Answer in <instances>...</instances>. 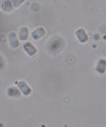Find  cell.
<instances>
[{
    "label": "cell",
    "instance_id": "cell-1",
    "mask_svg": "<svg viewBox=\"0 0 106 127\" xmlns=\"http://www.w3.org/2000/svg\"><path fill=\"white\" fill-rule=\"evenodd\" d=\"M15 83L17 85V87H19V90L22 92V93L25 96H28L32 92L31 88L29 86L28 84L25 81H15Z\"/></svg>",
    "mask_w": 106,
    "mask_h": 127
},
{
    "label": "cell",
    "instance_id": "cell-2",
    "mask_svg": "<svg viewBox=\"0 0 106 127\" xmlns=\"http://www.w3.org/2000/svg\"><path fill=\"white\" fill-rule=\"evenodd\" d=\"M23 49L30 56L35 55L37 52V49L35 46L33 45L30 42H27L23 44Z\"/></svg>",
    "mask_w": 106,
    "mask_h": 127
},
{
    "label": "cell",
    "instance_id": "cell-3",
    "mask_svg": "<svg viewBox=\"0 0 106 127\" xmlns=\"http://www.w3.org/2000/svg\"><path fill=\"white\" fill-rule=\"evenodd\" d=\"M8 40L11 48H16L19 46V42L18 38L17 37L16 34L15 33V32H11L9 34Z\"/></svg>",
    "mask_w": 106,
    "mask_h": 127
},
{
    "label": "cell",
    "instance_id": "cell-4",
    "mask_svg": "<svg viewBox=\"0 0 106 127\" xmlns=\"http://www.w3.org/2000/svg\"><path fill=\"white\" fill-rule=\"evenodd\" d=\"M46 34V31L43 27H38L34 30L31 33V36L32 38L35 40L40 39L42 36H44Z\"/></svg>",
    "mask_w": 106,
    "mask_h": 127
},
{
    "label": "cell",
    "instance_id": "cell-5",
    "mask_svg": "<svg viewBox=\"0 0 106 127\" xmlns=\"http://www.w3.org/2000/svg\"><path fill=\"white\" fill-rule=\"evenodd\" d=\"M76 35L78 38V40L81 43H85L88 40V36L85 31V30L83 29H79L76 31Z\"/></svg>",
    "mask_w": 106,
    "mask_h": 127
},
{
    "label": "cell",
    "instance_id": "cell-6",
    "mask_svg": "<svg viewBox=\"0 0 106 127\" xmlns=\"http://www.w3.org/2000/svg\"><path fill=\"white\" fill-rule=\"evenodd\" d=\"M7 95L9 97H20L21 96V93L19 89H18L15 87H9L7 90Z\"/></svg>",
    "mask_w": 106,
    "mask_h": 127
},
{
    "label": "cell",
    "instance_id": "cell-7",
    "mask_svg": "<svg viewBox=\"0 0 106 127\" xmlns=\"http://www.w3.org/2000/svg\"><path fill=\"white\" fill-rule=\"evenodd\" d=\"M96 71L100 73H104L106 71V60L101 59L98 62L97 66H96Z\"/></svg>",
    "mask_w": 106,
    "mask_h": 127
},
{
    "label": "cell",
    "instance_id": "cell-8",
    "mask_svg": "<svg viewBox=\"0 0 106 127\" xmlns=\"http://www.w3.org/2000/svg\"><path fill=\"white\" fill-rule=\"evenodd\" d=\"M29 36V30L26 27H23L19 30V38L21 41H24L27 39Z\"/></svg>",
    "mask_w": 106,
    "mask_h": 127
},
{
    "label": "cell",
    "instance_id": "cell-9",
    "mask_svg": "<svg viewBox=\"0 0 106 127\" xmlns=\"http://www.w3.org/2000/svg\"><path fill=\"white\" fill-rule=\"evenodd\" d=\"M1 7L5 11L10 12L13 11V5L12 2L10 0H3L1 4Z\"/></svg>",
    "mask_w": 106,
    "mask_h": 127
},
{
    "label": "cell",
    "instance_id": "cell-10",
    "mask_svg": "<svg viewBox=\"0 0 106 127\" xmlns=\"http://www.w3.org/2000/svg\"><path fill=\"white\" fill-rule=\"evenodd\" d=\"M61 46H62V41L58 39L55 40L50 44V49L52 51H56V50H58L59 48H60Z\"/></svg>",
    "mask_w": 106,
    "mask_h": 127
},
{
    "label": "cell",
    "instance_id": "cell-11",
    "mask_svg": "<svg viewBox=\"0 0 106 127\" xmlns=\"http://www.w3.org/2000/svg\"><path fill=\"white\" fill-rule=\"evenodd\" d=\"M25 1V0H11L13 5L15 8L19 7Z\"/></svg>",
    "mask_w": 106,
    "mask_h": 127
},
{
    "label": "cell",
    "instance_id": "cell-12",
    "mask_svg": "<svg viewBox=\"0 0 106 127\" xmlns=\"http://www.w3.org/2000/svg\"><path fill=\"white\" fill-rule=\"evenodd\" d=\"M1 0H0V9L1 8Z\"/></svg>",
    "mask_w": 106,
    "mask_h": 127
}]
</instances>
